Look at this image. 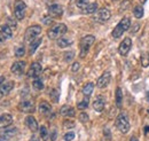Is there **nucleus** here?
Here are the masks:
<instances>
[{
  "mask_svg": "<svg viewBox=\"0 0 149 141\" xmlns=\"http://www.w3.org/2000/svg\"><path fill=\"white\" fill-rule=\"evenodd\" d=\"M94 40H95V37L94 36H85L80 39L79 41V48H80V53H79V56L83 59L86 56V54L88 53V50L90 47L94 44Z\"/></svg>",
  "mask_w": 149,
  "mask_h": 141,
  "instance_id": "obj_1",
  "label": "nucleus"
},
{
  "mask_svg": "<svg viewBox=\"0 0 149 141\" xmlns=\"http://www.w3.org/2000/svg\"><path fill=\"white\" fill-rule=\"evenodd\" d=\"M67 31H68L67 25L63 24V23H58V24L54 25L53 28H51V29L47 31V36H48L49 39L56 40V39H60Z\"/></svg>",
  "mask_w": 149,
  "mask_h": 141,
  "instance_id": "obj_2",
  "label": "nucleus"
},
{
  "mask_svg": "<svg viewBox=\"0 0 149 141\" xmlns=\"http://www.w3.org/2000/svg\"><path fill=\"white\" fill-rule=\"evenodd\" d=\"M130 25H131V20L129 17H124L120 20V22L116 25V28L112 30V37L113 38H119L122 37V35L127 31L130 29Z\"/></svg>",
  "mask_w": 149,
  "mask_h": 141,
  "instance_id": "obj_3",
  "label": "nucleus"
},
{
  "mask_svg": "<svg viewBox=\"0 0 149 141\" xmlns=\"http://www.w3.org/2000/svg\"><path fill=\"white\" fill-rule=\"evenodd\" d=\"M116 127L122 132V133H127L130 131V121H129V117L125 112H120L117 118H116Z\"/></svg>",
  "mask_w": 149,
  "mask_h": 141,
  "instance_id": "obj_4",
  "label": "nucleus"
},
{
  "mask_svg": "<svg viewBox=\"0 0 149 141\" xmlns=\"http://www.w3.org/2000/svg\"><path fill=\"white\" fill-rule=\"evenodd\" d=\"M41 32V27L40 25H31L25 30L24 34V40L28 43L33 41L35 39H37V37Z\"/></svg>",
  "mask_w": 149,
  "mask_h": 141,
  "instance_id": "obj_5",
  "label": "nucleus"
},
{
  "mask_svg": "<svg viewBox=\"0 0 149 141\" xmlns=\"http://www.w3.org/2000/svg\"><path fill=\"white\" fill-rule=\"evenodd\" d=\"M25 10H26V5L22 0H16L14 3V15L17 20H23L25 16Z\"/></svg>",
  "mask_w": 149,
  "mask_h": 141,
  "instance_id": "obj_6",
  "label": "nucleus"
},
{
  "mask_svg": "<svg viewBox=\"0 0 149 141\" xmlns=\"http://www.w3.org/2000/svg\"><path fill=\"white\" fill-rule=\"evenodd\" d=\"M110 17H111V13H110V10L107 9V8H101V9H99V10L93 15V20L96 21V22H99V23H104V22H107Z\"/></svg>",
  "mask_w": 149,
  "mask_h": 141,
  "instance_id": "obj_7",
  "label": "nucleus"
},
{
  "mask_svg": "<svg viewBox=\"0 0 149 141\" xmlns=\"http://www.w3.org/2000/svg\"><path fill=\"white\" fill-rule=\"evenodd\" d=\"M110 80H111V73H110L109 71H106V72H103V73L99 77V79H97V82H96V86L99 88L107 87V86L109 85Z\"/></svg>",
  "mask_w": 149,
  "mask_h": 141,
  "instance_id": "obj_8",
  "label": "nucleus"
},
{
  "mask_svg": "<svg viewBox=\"0 0 149 141\" xmlns=\"http://www.w3.org/2000/svg\"><path fill=\"white\" fill-rule=\"evenodd\" d=\"M63 14V8L61 5L58 3H53L48 7V16H51L52 18H57L61 17Z\"/></svg>",
  "mask_w": 149,
  "mask_h": 141,
  "instance_id": "obj_9",
  "label": "nucleus"
},
{
  "mask_svg": "<svg viewBox=\"0 0 149 141\" xmlns=\"http://www.w3.org/2000/svg\"><path fill=\"white\" fill-rule=\"evenodd\" d=\"M41 71H42V67H41V64L40 63H38V62H33L31 66H30V68H29V71H28V77H30V78H38L39 76H40V73H41Z\"/></svg>",
  "mask_w": 149,
  "mask_h": 141,
  "instance_id": "obj_10",
  "label": "nucleus"
},
{
  "mask_svg": "<svg viewBox=\"0 0 149 141\" xmlns=\"http://www.w3.org/2000/svg\"><path fill=\"white\" fill-rule=\"evenodd\" d=\"M25 66H26L25 61H16L13 63L10 71L16 76H22L24 73V70H25Z\"/></svg>",
  "mask_w": 149,
  "mask_h": 141,
  "instance_id": "obj_11",
  "label": "nucleus"
},
{
  "mask_svg": "<svg viewBox=\"0 0 149 141\" xmlns=\"http://www.w3.org/2000/svg\"><path fill=\"white\" fill-rule=\"evenodd\" d=\"M131 47H132V40H131V38H125L120 43V45L118 47V53L120 54L122 56H125L126 54L130 52Z\"/></svg>",
  "mask_w": 149,
  "mask_h": 141,
  "instance_id": "obj_12",
  "label": "nucleus"
},
{
  "mask_svg": "<svg viewBox=\"0 0 149 141\" xmlns=\"http://www.w3.org/2000/svg\"><path fill=\"white\" fill-rule=\"evenodd\" d=\"M14 82L13 80H9V82H5L1 86H0V99L6 96L13 88H14Z\"/></svg>",
  "mask_w": 149,
  "mask_h": 141,
  "instance_id": "obj_13",
  "label": "nucleus"
},
{
  "mask_svg": "<svg viewBox=\"0 0 149 141\" xmlns=\"http://www.w3.org/2000/svg\"><path fill=\"white\" fill-rule=\"evenodd\" d=\"M19 109L23 112H33L35 111V105L32 101L30 100H25V101H22L19 105Z\"/></svg>",
  "mask_w": 149,
  "mask_h": 141,
  "instance_id": "obj_14",
  "label": "nucleus"
},
{
  "mask_svg": "<svg viewBox=\"0 0 149 141\" xmlns=\"http://www.w3.org/2000/svg\"><path fill=\"white\" fill-rule=\"evenodd\" d=\"M13 123V116L10 114H1L0 115V130L8 127Z\"/></svg>",
  "mask_w": 149,
  "mask_h": 141,
  "instance_id": "obj_15",
  "label": "nucleus"
},
{
  "mask_svg": "<svg viewBox=\"0 0 149 141\" xmlns=\"http://www.w3.org/2000/svg\"><path fill=\"white\" fill-rule=\"evenodd\" d=\"M104 105H106V99L103 95H97V98L94 100L93 102V108L94 110L101 112L104 109Z\"/></svg>",
  "mask_w": 149,
  "mask_h": 141,
  "instance_id": "obj_16",
  "label": "nucleus"
},
{
  "mask_svg": "<svg viewBox=\"0 0 149 141\" xmlns=\"http://www.w3.org/2000/svg\"><path fill=\"white\" fill-rule=\"evenodd\" d=\"M38 110H39V112H40L42 116H48V115L52 112V107H51V105H49L47 101H41V102L39 103Z\"/></svg>",
  "mask_w": 149,
  "mask_h": 141,
  "instance_id": "obj_17",
  "label": "nucleus"
},
{
  "mask_svg": "<svg viewBox=\"0 0 149 141\" xmlns=\"http://www.w3.org/2000/svg\"><path fill=\"white\" fill-rule=\"evenodd\" d=\"M25 125L29 127L30 131H32V132H37L38 123L33 116H28V117L25 118Z\"/></svg>",
  "mask_w": 149,
  "mask_h": 141,
  "instance_id": "obj_18",
  "label": "nucleus"
},
{
  "mask_svg": "<svg viewBox=\"0 0 149 141\" xmlns=\"http://www.w3.org/2000/svg\"><path fill=\"white\" fill-rule=\"evenodd\" d=\"M60 114H61L62 116H65V117H74V115H76V111H74V109L72 107L65 105V106L61 107Z\"/></svg>",
  "mask_w": 149,
  "mask_h": 141,
  "instance_id": "obj_19",
  "label": "nucleus"
},
{
  "mask_svg": "<svg viewBox=\"0 0 149 141\" xmlns=\"http://www.w3.org/2000/svg\"><path fill=\"white\" fill-rule=\"evenodd\" d=\"M115 100H116V105H117V107L120 108V107H122V102H123V92H122V88L120 87L116 88Z\"/></svg>",
  "mask_w": 149,
  "mask_h": 141,
  "instance_id": "obj_20",
  "label": "nucleus"
},
{
  "mask_svg": "<svg viewBox=\"0 0 149 141\" xmlns=\"http://www.w3.org/2000/svg\"><path fill=\"white\" fill-rule=\"evenodd\" d=\"M96 12H97V2H92L83 10V14H95Z\"/></svg>",
  "mask_w": 149,
  "mask_h": 141,
  "instance_id": "obj_21",
  "label": "nucleus"
},
{
  "mask_svg": "<svg viewBox=\"0 0 149 141\" xmlns=\"http://www.w3.org/2000/svg\"><path fill=\"white\" fill-rule=\"evenodd\" d=\"M41 41H42V39H41V38H37V39H35L33 41H31V43H30V50H29V53L30 54L35 53V52L37 51L38 47L40 46Z\"/></svg>",
  "mask_w": 149,
  "mask_h": 141,
  "instance_id": "obj_22",
  "label": "nucleus"
},
{
  "mask_svg": "<svg viewBox=\"0 0 149 141\" xmlns=\"http://www.w3.org/2000/svg\"><path fill=\"white\" fill-rule=\"evenodd\" d=\"M72 45V40L71 39H68V38H60L57 39V46L61 47V48H65L68 46Z\"/></svg>",
  "mask_w": 149,
  "mask_h": 141,
  "instance_id": "obj_23",
  "label": "nucleus"
},
{
  "mask_svg": "<svg viewBox=\"0 0 149 141\" xmlns=\"http://www.w3.org/2000/svg\"><path fill=\"white\" fill-rule=\"evenodd\" d=\"M143 14H145V10H143V7H142V6L138 5V6L134 7V10H133V15H134V17L142 18L143 17Z\"/></svg>",
  "mask_w": 149,
  "mask_h": 141,
  "instance_id": "obj_24",
  "label": "nucleus"
},
{
  "mask_svg": "<svg viewBox=\"0 0 149 141\" xmlns=\"http://www.w3.org/2000/svg\"><path fill=\"white\" fill-rule=\"evenodd\" d=\"M93 89H94L93 83H87V84L83 87V94H84L85 96H90V95L93 93Z\"/></svg>",
  "mask_w": 149,
  "mask_h": 141,
  "instance_id": "obj_25",
  "label": "nucleus"
},
{
  "mask_svg": "<svg viewBox=\"0 0 149 141\" xmlns=\"http://www.w3.org/2000/svg\"><path fill=\"white\" fill-rule=\"evenodd\" d=\"M13 29L9 27V25H7V24H3L2 27H1V31H2V34L5 35L6 38H12L13 37V31H12Z\"/></svg>",
  "mask_w": 149,
  "mask_h": 141,
  "instance_id": "obj_26",
  "label": "nucleus"
},
{
  "mask_svg": "<svg viewBox=\"0 0 149 141\" xmlns=\"http://www.w3.org/2000/svg\"><path fill=\"white\" fill-rule=\"evenodd\" d=\"M16 132H17V128H15V127L14 128H8V130H5L2 132V135L6 137V138H12L16 134Z\"/></svg>",
  "mask_w": 149,
  "mask_h": 141,
  "instance_id": "obj_27",
  "label": "nucleus"
},
{
  "mask_svg": "<svg viewBox=\"0 0 149 141\" xmlns=\"http://www.w3.org/2000/svg\"><path fill=\"white\" fill-rule=\"evenodd\" d=\"M88 102H90V96H85V99H84L83 101H80V102L77 105V108L84 110V109H86V108L88 107Z\"/></svg>",
  "mask_w": 149,
  "mask_h": 141,
  "instance_id": "obj_28",
  "label": "nucleus"
},
{
  "mask_svg": "<svg viewBox=\"0 0 149 141\" xmlns=\"http://www.w3.org/2000/svg\"><path fill=\"white\" fill-rule=\"evenodd\" d=\"M141 64H142L143 68L149 67V54L148 53L141 54Z\"/></svg>",
  "mask_w": 149,
  "mask_h": 141,
  "instance_id": "obj_29",
  "label": "nucleus"
},
{
  "mask_svg": "<svg viewBox=\"0 0 149 141\" xmlns=\"http://www.w3.org/2000/svg\"><path fill=\"white\" fill-rule=\"evenodd\" d=\"M49 96H51V99H52L53 102H57L58 101V98H60V93H58L57 89H51Z\"/></svg>",
  "mask_w": 149,
  "mask_h": 141,
  "instance_id": "obj_30",
  "label": "nucleus"
},
{
  "mask_svg": "<svg viewBox=\"0 0 149 141\" xmlns=\"http://www.w3.org/2000/svg\"><path fill=\"white\" fill-rule=\"evenodd\" d=\"M32 86H33V88H36L37 91H41V89L44 88V83H42L39 78H36V79L33 80V83H32Z\"/></svg>",
  "mask_w": 149,
  "mask_h": 141,
  "instance_id": "obj_31",
  "label": "nucleus"
},
{
  "mask_svg": "<svg viewBox=\"0 0 149 141\" xmlns=\"http://www.w3.org/2000/svg\"><path fill=\"white\" fill-rule=\"evenodd\" d=\"M90 5V0H77V7L84 10Z\"/></svg>",
  "mask_w": 149,
  "mask_h": 141,
  "instance_id": "obj_32",
  "label": "nucleus"
},
{
  "mask_svg": "<svg viewBox=\"0 0 149 141\" xmlns=\"http://www.w3.org/2000/svg\"><path fill=\"white\" fill-rule=\"evenodd\" d=\"M74 51L65 52V53L63 54V59H64V61H65V62H70V61H72V59H74Z\"/></svg>",
  "mask_w": 149,
  "mask_h": 141,
  "instance_id": "obj_33",
  "label": "nucleus"
},
{
  "mask_svg": "<svg viewBox=\"0 0 149 141\" xmlns=\"http://www.w3.org/2000/svg\"><path fill=\"white\" fill-rule=\"evenodd\" d=\"M40 137L42 140H46L48 137V131L46 128V126H40Z\"/></svg>",
  "mask_w": 149,
  "mask_h": 141,
  "instance_id": "obj_34",
  "label": "nucleus"
},
{
  "mask_svg": "<svg viewBox=\"0 0 149 141\" xmlns=\"http://www.w3.org/2000/svg\"><path fill=\"white\" fill-rule=\"evenodd\" d=\"M88 119H90L88 114H86V112H81V114H79V122H80V123H84V124L87 123Z\"/></svg>",
  "mask_w": 149,
  "mask_h": 141,
  "instance_id": "obj_35",
  "label": "nucleus"
},
{
  "mask_svg": "<svg viewBox=\"0 0 149 141\" xmlns=\"http://www.w3.org/2000/svg\"><path fill=\"white\" fill-rule=\"evenodd\" d=\"M24 54H25V48H24V46H19V47H17V48L15 50V55H16L17 57L24 56Z\"/></svg>",
  "mask_w": 149,
  "mask_h": 141,
  "instance_id": "obj_36",
  "label": "nucleus"
},
{
  "mask_svg": "<svg viewBox=\"0 0 149 141\" xmlns=\"http://www.w3.org/2000/svg\"><path fill=\"white\" fill-rule=\"evenodd\" d=\"M74 126H76V124H74V121L65 119V121L63 122V127H64V128H74Z\"/></svg>",
  "mask_w": 149,
  "mask_h": 141,
  "instance_id": "obj_37",
  "label": "nucleus"
},
{
  "mask_svg": "<svg viewBox=\"0 0 149 141\" xmlns=\"http://www.w3.org/2000/svg\"><path fill=\"white\" fill-rule=\"evenodd\" d=\"M74 139V132H68L67 134H64V141H72Z\"/></svg>",
  "mask_w": 149,
  "mask_h": 141,
  "instance_id": "obj_38",
  "label": "nucleus"
},
{
  "mask_svg": "<svg viewBox=\"0 0 149 141\" xmlns=\"http://www.w3.org/2000/svg\"><path fill=\"white\" fill-rule=\"evenodd\" d=\"M129 7H130V1L129 0H124L122 2V5H120V12L124 10V9H127Z\"/></svg>",
  "mask_w": 149,
  "mask_h": 141,
  "instance_id": "obj_39",
  "label": "nucleus"
},
{
  "mask_svg": "<svg viewBox=\"0 0 149 141\" xmlns=\"http://www.w3.org/2000/svg\"><path fill=\"white\" fill-rule=\"evenodd\" d=\"M79 68H80L79 62H74V63H72V66H71V71L72 72H77V71L79 70Z\"/></svg>",
  "mask_w": 149,
  "mask_h": 141,
  "instance_id": "obj_40",
  "label": "nucleus"
},
{
  "mask_svg": "<svg viewBox=\"0 0 149 141\" xmlns=\"http://www.w3.org/2000/svg\"><path fill=\"white\" fill-rule=\"evenodd\" d=\"M7 25H9L12 29H15L16 28V22L13 20L12 21V18H8V23H7Z\"/></svg>",
  "mask_w": 149,
  "mask_h": 141,
  "instance_id": "obj_41",
  "label": "nucleus"
},
{
  "mask_svg": "<svg viewBox=\"0 0 149 141\" xmlns=\"http://www.w3.org/2000/svg\"><path fill=\"white\" fill-rule=\"evenodd\" d=\"M42 21H44V23H45L46 25H48V24H51V23L53 22V18L52 17H44L42 18Z\"/></svg>",
  "mask_w": 149,
  "mask_h": 141,
  "instance_id": "obj_42",
  "label": "nucleus"
},
{
  "mask_svg": "<svg viewBox=\"0 0 149 141\" xmlns=\"http://www.w3.org/2000/svg\"><path fill=\"white\" fill-rule=\"evenodd\" d=\"M6 39H7V38H6V37H5V35L2 34V31H0V43H3Z\"/></svg>",
  "mask_w": 149,
  "mask_h": 141,
  "instance_id": "obj_43",
  "label": "nucleus"
},
{
  "mask_svg": "<svg viewBox=\"0 0 149 141\" xmlns=\"http://www.w3.org/2000/svg\"><path fill=\"white\" fill-rule=\"evenodd\" d=\"M3 83H5V77H3V76H0V86H1Z\"/></svg>",
  "mask_w": 149,
  "mask_h": 141,
  "instance_id": "obj_44",
  "label": "nucleus"
},
{
  "mask_svg": "<svg viewBox=\"0 0 149 141\" xmlns=\"http://www.w3.org/2000/svg\"><path fill=\"white\" fill-rule=\"evenodd\" d=\"M145 133H146L147 135L149 134V126H146V127H145Z\"/></svg>",
  "mask_w": 149,
  "mask_h": 141,
  "instance_id": "obj_45",
  "label": "nucleus"
},
{
  "mask_svg": "<svg viewBox=\"0 0 149 141\" xmlns=\"http://www.w3.org/2000/svg\"><path fill=\"white\" fill-rule=\"evenodd\" d=\"M55 138H56V132L54 131V132H53V135H52V141L55 140Z\"/></svg>",
  "mask_w": 149,
  "mask_h": 141,
  "instance_id": "obj_46",
  "label": "nucleus"
},
{
  "mask_svg": "<svg viewBox=\"0 0 149 141\" xmlns=\"http://www.w3.org/2000/svg\"><path fill=\"white\" fill-rule=\"evenodd\" d=\"M130 141H139V140H138V139H136L135 137H132V138H131V140H130Z\"/></svg>",
  "mask_w": 149,
  "mask_h": 141,
  "instance_id": "obj_47",
  "label": "nucleus"
},
{
  "mask_svg": "<svg viewBox=\"0 0 149 141\" xmlns=\"http://www.w3.org/2000/svg\"><path fill=\"white\" fill-rule=\"evenodd\" d=\"M146 1H147V0H140V2H141V3H145Z\"/></svg>",
  "mask_w": 149,
  "mask_h": 141,
  "instance_id": "obj_48",
  "label": "nucleus"
},
{
  "mask_svg": "<svg viewBox=\"0 0 149 141\" xmlns=\"http://www.w3.org/2000/svg\"><path fill=\"white\" fill-rule=\"evenodd\" d=\"M147 98H148V100H149V91H148V93H147Z\"/></svg>",
  "mask_w": 149,
  "mask_h": 141,
  "instance_id": "obj_49",
  "label": "nucleus"
},
{
  "mask_svg": "<svg viewBox=\"0 0 149 141\" xmlns=\"http://www.w3.org/2000/svg\"><path fill=\"white\" fill-rule=\"evenodd\" d=\"M111 1H118V0H111Z\"/></svg>",
  "mask_w": 149,
  "mask_h": 141,
  "instance_id": "obj_50",
  "label": "nucleus"
},
{
  "mask_svg": "<svg viewBox=\"0 0 149 141\" xmlns=\"http://www.w3.org/2000/svg\"><path fill=\"white\" fill-rule=\"evenodd\" d=\"M0 141H3V140H1V139H0Z\"/></svg>",
  "mask_w": 149,
  "mask_h": 141,
  "instance_id": "obj_51",
  "label": "nucleus"
},
{
  "mask_svg": "<svg viewBox=\"0 0 149 141\" xmlns=\"http://www.w3.org/2000/svg\"><path fill=\"white\" fill-rule=\"evenodd\" d=\"M71 1H74V0H71Z\"/></svg>",
  "mask_w": 149,
  "mask_h": 141,
  "instance_id": "obj_52",
  "label": "nucleus"
}]
</instances>
